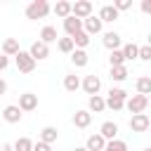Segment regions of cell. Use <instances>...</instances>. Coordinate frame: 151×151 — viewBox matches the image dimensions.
I'll return each mask as SVG.
<instances>
[{"mask_svg":"<svg viewBox=\"0 0 151 151\" xmlns=\"http://www.w3.org/2000/svg\"><path fill=\"white\" fill-rule=\"evenodd\" d=\"M109 64H111V68H113V66H125L123 52H120V50H113V52L109 54Z\"/></svg>","mask_w":151,"mask_h":151,"instance_id":"31","label":"cell"},{"mask_svg":"<svg viewBox=\"0 0 151 151\" xmlns=\"http://www.w3.org/2000/svg\"><path fill=\"white\" fill-rule=\"evenodd\" d=\"M90 123H92V113H90V111L83 109V111H76V113H73V125H76V127L83 130V127H90Z\"/></svg>","mask_w":151,"mask_h":151,"instance_id":"14","label":"cell"},{"mask_svg":"<svg viewBox=\"0 0 151 151\" xmlns=\"http://www.w3.org/2000/svg\"><path fill=\"white\" fill-rule=\"evenodd\" d=\"M12 151H33V142L28 137H19L14 144H12Z\"/></svg>","mask_w":151,"mask_h":151,"instance_id":"27","label":"cell"},{"mask_svg":"<svg viewBox=\"0 0 151 151\" xmlns=\"http://www.w3.org/2000/svg\"><path fill=\"white\" fill-rule=\"evenodd\" d=\"M64 90H66V92H76V90H80V78H78L76 73L64 76Z\"/></svg>","mask_w":151,"mask_h":151,"instance_id":"22","label":"cell"},{"mask_svg":"<svg viewBox=\"0 0 151 151\" xmlns=\"http://www.w3.org/2000/svg\"><path fill=\"white\" fill-rule=\"evenodd\" d=\"M104 146H106V139L97 132V134H90L87 137V142H85V149L87 151H104Z\"/></svg>","mask_w":151,"mask_h":151,"instance_id":"13","label":"cell"},{"mask_svg":"<svg viewBox=\"0 0 151 151\" xmlns=\"http://www.w3.org/2000/svg\"><path fill=\"white\" fill-rule=\"evenodd\" d=\"M0 151H12V144H7V142H0Z\"/></svg>","mask_w":151,"mask_h":151,"instance_id":"39","label":"cell"},{"mask_svg":"<svg viewBox=\"0 0 151 151\" xmlns=\"http://www.w3.org/2000/svg\"><path fill=\"white\" fill-rule=\"evenodd\" d=\"M109 97H113V99H123V101H125V99H127V92H125L123 87H111V90H109Z\"/></svg>","mask_w":151,"mask_h":151,"instance_id":"34","label":"cell"},{"mask_svg":"<svg viewBox=\"0 0 151 151\" xmlns=\"http://www.w3.org/2000/svg\"><path fill=\"white\" fill-rule=\"evenodd\" d=\"M99 134H101L106 142H111V139H116V137H118V125H116L113 120H106V123H101Z\"/></svg>","mask_w":151,"mask_h":151,"instance_id":"12","label":"cell"},{"mask_svg":"<svg viewBox=\"0 0 151 151\" xmlns=\"http://www.w3.org/2000/svg\"><path fill=\"white\" fill-rule=\"evenodd\" d=\"M149 125H151V120H149L146 113H134V116L130 118V130H132V132H146Z\"/></svg>","mask_w":151,"mask_h":151,"instance_id":"7","label":"cell"},{"mask_svg":"<svg viewBox=\"0 0 151 151\" xmlns=\"http://www.w3.org/2000/svg\"><path fill=\"white\" fill-rule=\"evenodd\" d=\"M92 14V2L90 0H78V2H71V17L76 19H87Z\"/></svg>","mask_w":151,"mask_h":151,"instance_id":"4","label":"cell"},{"mask_svg":"<svg viewBox=\"0 0 151 151\" xmlns=\"http://www.w3.org/2000/svg\"><path fill=\"white\" fill-rule=\"evenodd\" d=\"M50 2L47 0H33L28 7H26V19H45L50 14Z\"/></svg>","mask_w":151,"mask_h":151,"instance_id":"1","label":"cell"},{"mask_svg":"<svg viewBox=\"0 0 151 151\" xmlns=\"http://www.w3.org/2000/svg\"><path fill=\"white\" fill-rule=\"evenodd\" d=\"M71 40H73V47H76V50H85V47L90 45V35H87L85 31H80V33H76V35H73Z\"/></svg>","mask_w":151,"mask_h":151,"instance_id":"25","label":"cell"},{"mask_svg":"<svg viewBox=\"0 0 151 151\" xmlns=\"http://www.w3.org/2000/svg\"><path fill=\"white\" fill-rule=\"evenodd\" d=\"M120 52H123V59H125V61H132V59H137L139 47H137L134 42H127V45H123V47H120Z\"/></svg>","mask_w":151,"mask_h":151,"instance_id":"26","label":"cell"},{"mask_svg":"<svg viewBox=\"0 0 151 151\" xmlns=\"http://www.w3.org/2000/svg\"><path fill=\"white\" fill-rule=\"evenodd\" d=\"M5 92H7V83L0 78V94H5Z\"/></svg>","mask_w":151,"mask_h":151,"instance_id":"40","label":"cell"},{"mask_svg":"<svg viewBox=\"0 0 151 151\" xmlns=\"http://www.w3.org/2000/svg\"><path fill=\"white\" fill-rule=\"evenodd\" d=\"M137 94H144V97L151 94V78H149V76L137 78Z\"/></svg>","mask_w":151,"mask_h":151,"instance_id":"23","label":"cell"},{"mask_svg":"<svg viewBox=\"0 0 151 151\" xmlns=\"http://www.w3.org/2000/svg\"><path fill=\"white\" fill-rule=\"evenodd\" d=\"M2 118H5L7 123H19V120H21V111H19V106H17V104L5 106V109H2Z\"/></svg>","mask_w":151,"mask_h":151,"instance_id":"15","label":"cell"},{"mask_svg":"<svg viewBox=\"0 0 151 151\" xmlns=\"http://www.w3.org/2000/svg\"><path fill=\"white\" fill-rule=\"evenodd\" d=\"M57 28L54 26H42V31H40V42H45V45H50V42H57Z\"/></svg>","mask_w":151,"mask_h":151,"instance_id":"19","label":"cell"},{"mask_svg":"<svg viewBox=\"0 0 151 151\" xmlns=\"http://www.w3.org/2000/svg\"><path fill=\"white\" fill-rule=\"evenodd\" d=\"M142 12H146V14L151 12V0H144V2H142Z\"/></svg>","mask_w":151,"mask_h":151,"instance_id":"38","label":"cell"},{"mask_svg":"<svg viewBox=\"0 0 151 151\" xmlns=\"http://www.w3.org/2000/svg\"><path fill=\"white\" fill-rule=\"evenodd\" d=\"M127 76H130L127 73V66H113L111 68V80H116V83H123Z\"/></svg>","mask_w":151,"mask_h":151,"instance_id":"28","label":"cell"},{"mask_svg":"<svg viewBox=\"0 0 151 151\" xmlns=\"http://www.w3.org/2000/svg\"><path fill=\"white\" fill-rule=\"evenodd\" d=\"M28 54L35 59V61H40V59H47L50 57V45H45V42H40V40H35L33 45H31V50H28Z\"/></svg>","mask_w":151,"mask_h":151,"instance_id":"10","label":"cell"},{"mask_svg":"<svg viewBox=\"0 0 151 151\" xmlns=\"http://www.w3.org/2000/svg\"><path fill=\"white\" fill-rule=\"evenodd\" d=\"M101 42H104V47H106V50H111V52L123 47V40H120V35H118L116 31H106V33H104V38H101Z\"/></svg>","mask_w":151,"mask_h":151,"instance_id":"9","label":"cell"},{"mask_svg":"<svg viewBox=\"0 0 151 151\" xmlns=\"http://www.w3.org/2000/svg\"><path fill=\"white\" fill-rule=\"evenodd\" d=\"M142 151H151V146H146V149H142Z\"/></svg>","mask_w":151,"mask_h":151,"instance_id":"42","label":"cell"},{"mask_svg":"<svg viewBox=\"0 0 151 151\" xmlns=\"http://www.w3.org/2000/svg\"><path fill=\"white\" fill-rule=\"evenodd\" d=\"M54 14L61 17V19L71 17V2H68V0H59V2L54 5Z\"/></svg>","mask_w":151,"mask_h":151,"instance_id":"24","label":"cell"},{"mask_svg":"<svg viewBox=\"0 0 151 151\" xmlns=\"http://www.w3.org/2000/svg\"><path fill=\"white\" fill-rule=\"evenodd\" d=\"M38 109V94H33V92H24V94H19V111L24 113V111H35Z\"/></svg>","mask_w":151,"mask_h":151,"instance_id":"6","label":"cell"},{"mask_svg":"<svg viewBox=\"0 0 151 151\" xmlns=\"http://www.w3.org/2000/svg\"><path fill=\"white\" fill-rule=\"evenodd\" d=\"M146 106H149V97H144V94H132L130 99H125V106H123V109H127V111L134 116V113H144Z\"/></svg>","mask_w":151,"mask_h":151,"instance_id":"2","label":"cell"},{"mask_svg":"<svg viewBox=\"0 0 151 151\" xmlns=\"http://www.w3.org/2000/svg\"><path fill=\"white\" fill-rule=\"evenodd\" d=\"M80 87L92 97V94H99V90H101V80H99V76L90 73V76H85V78L80 80Z\"/></svg>","mask_w":151,"mask_h":151,"instance_id":"5","label":"cell"},{"mask_svg":"<svg viewBox=\"0 0 151 151\" xmlns=\"http://www.w3.org/2000/svg\"><path fill=\"white\" fill-rule=\"evenodd\" d=\"M33 151H52V146L50 144H42V142H35L33 144Z\"/></svg>","mask_w":151,"mask_h":151,"instance_id":"36","label":"cell"},{"mask_svg":"<svg viewBox=\"0 0 151 151\" xmlns=\"http://www.w3.org/2000/svg\"><path fill=\"white\" fill-rule=\"evenodd\" d=\"M97 17H99V21L104 24V21H116L120 14L116 12V7H113V5H104V7L99 9V14H97Z\"/></svg>","mask_w":151,"mask_h":151,"instance_id":"17","label":"cell"},{"mask_svg":"<svg viewBox=\"0 0 151 151\" xmlns=\"http://www.w3.org/2000/svg\"><path fill=\"white\" fill-rule=\"evenodd\" d=\"M57 137H59V132H57V127H52V125H47V127H42L40 130V139L38 142H42V144H54L57 142Z\"/></svg>","mask_w":151,"mask_h":151,"instance_id":"16","label":"cell"},{"mask_svg":"<svg viewBox=\"0 0 151 151\" xmlns=\"http://www.w3.org/2000/svg\"><path fill=\"white\" fill-rule=\"evenodd\" d=\"M19 52V40L17 38H7L5 42H2V54L5 57H14Z\"/></svg>","mask_w":151,"mask_h":151,"instance_id":"21","label":"cell"},{"mask_svg":"<svg viewBox=\"0 0 151 151\" xmlns=\"http://www.w3.org/2000/svg\"><path fill=\"white\" fill-rule=\"evenodd\" d=\"M104 104H106V109H111V111H123V106H125L123 99H113V97H106Z\"/></svg>","mask_w":151,"mask_h":151,"instance_id":"32","label":"cell"},{"mask_svg":"<svg viewBox=\"0 0 151 151\" xmlns=\"http://www.w3.org/2000/svg\"><path fill=\"white\" fill-rule=\"evenodd\" d=\"M113 7H116V12L120 14L123 9H130V7H132V0H116V2H113Z\"/></svg>","mask_w":151,"mask_h":151,"instance_id":"35","label":"cell"},{"mask_svg":"<svg viewBox=\"0 0 151 151\" xmlns=\"http://www.w3.org/2000/svg\"><path fill=\"white\" fill-rule=\"evenodd\" d=\"M57 47H59V52H64V54H71V52L76 50L71 38H59V40H57Z\"/></svg>","mask_w":151,"mask_h":151,"instance_id":"29","label":"cell"},{"mask_svg":"<svg viewBox=\"0 0 151 151\" xmlns=\"http://www.w3.org/2000/svg\"><path fill=\"white\" fill-rule=\"evenodd\" d=\"M137 59L149 61V59H151V45H142V47H139V52H137Z\"/></svg>","mask_w":151,"mask_h":151,"instance_id":"33","label":"cell"},{"mask_svg":"<svg viewBox=\"0 0 151 151\" xmlns=\"http://www.w3.org/2000/svg\"><path fill=\"white\" fill-rule=\"evenodd\" d=\"M101 28H104V24L99 21V17L90 14L87 19H83V31H85L87 35H97V33H101Z\"/></svg>","mask_w":151,"mask_h":151,"instance_id":"8","label":"cell"},{"mask_svg":"<svg viewBox=\"0 0 151 151\" xmlns=\"http://www.w3.org/2000/svg\"><path fill=\"white\" fill-rule=\"evenodd\" d=\"M14 64H17V68H19L21 73H31V71H35V59H33L28 52H24V50H19V52L14 54Z\"/></svg>","mask_w":151,"mask_h":151,"instance_id":"3","label":"cell"},{"mask_svg":"<svg viewBox=\"0 0 151 151\" xmlns=\"http://www.w3.org/2000/svg\"><path fill=\"white\" fill-rule=\"evenodd\" d=\"M71 61H73V66L83 68V66H87L90 57H87V52H85V50H73V52H71Z\"/></svg>","mask_w":151,"mask_h":151,"instance_id":"20","label":"cell"},{"mask_svg":"<svg viewBox=\"0 0 151 151\" xmlns=\"http://www.w3.org/2000/svg\"><path fill=\"white\" fill-rule=\"evenodd\" d=\"M64 31H66V35H68V38H73L76 33H80V31H83V21H80V19H76V17H66V19H64Z\"/></svg>","mask_w":151,"mask_h":151,"instance_id":"11","label":"cell"},{"mask_svg":"<svg viewBox=\"0 0 151 151\" xmlns=\"http://www.w3.org/2000/svg\"><path fill=\"white\" fill-rule=\"evenodd\" d=\"M73 151H87V149H85V146H76Z\"/></svg>","mask_w":151,"mask_h":151,"instance_id":"41","label":"cell"},{"mask_svg":"<svg viewBox=\"0 0 151 151\" xmlns=\"http://www.w3.org/2000/svg\"><path fill=\"white\" fill-rule=\"evenodd\" d=\"M9 66V57H5V54H0V71H5Z\"/></svg>","mask_w":151,"mask_h":151,"instance_id":"37","label":"cell"},{"mask_svg":"<svg viewBox=\"0 0 151 151\" xmlns=\"http://www.w3.org/2000/svg\"><path fill=\"white\" fill-rule=\"evenodd\" d=\"M104 151H127V144L123 139H111V142H106Z\"/></svg>","mask_w":151,"mask_h":151,"instance_id":"30","label":"cell"},{"mask_svg":"<svg viewBox=\"0 0 151 151\" xmlns=\"http://www.w3.org/2000/svg\"><path fill=\"white\" fill-rule=\"evenodd\" d=\"M106 109V104H104V97H99V94H92L90 99H87V111L90 113H101Z\"/></svg>","mask_w":151,"mask_h":151,"instance_id":"18","label":"cell"}]
</instances>
